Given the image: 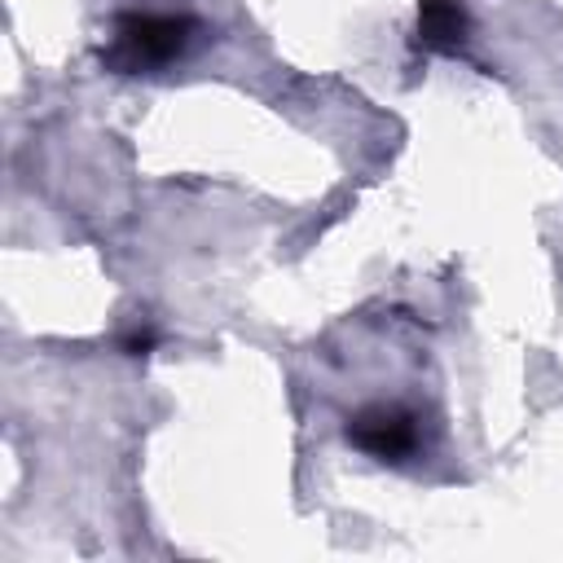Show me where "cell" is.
<instances>
[{
  "label": "cell",
  "instance_id": "1",
  "mask_svg": "<svg viewBox=\"0 0 563 563\" xmlns=\"http://www.w3.org/2000/svg\"><path fill=\"white\" fill-rule=\"evenodd\" d=\"M198 31L202 26L189 13H119L110 22L101 66L114 75H158L194 48Z\"/></svg>",
  "mask_w": 563,
  "mask_h": 563
},
{
  "label": "cell",
  "instance_id": "2",
  "mask_svg": "<svg viewBox=\"0 0 563 563\" xmlns=\"http://www.w3.org/2000/svg\"><path fill=\"white\" fill-rule=\"evenodd\" d=\"M347 444L374 462H405L422 453V418L405 405H365L347 418Z\"/></svg>",
  "mask_w": 563,
  "mask_h": 563
},
{
  "label": "cell",
  "instance_id": "3",
  "mask_svg": "<svg viewBox=\"0 0 563 563\" xmlns=\"http://www.w3.org/2000/svg\"><path fill=\"white\" fill-rule=\"evenodd\" d=\"M471 35V13L462 0H422L413 22V48L422 53H457Z\"/></svg>",
  "mask_w": 563,
  "mask_h": 563
}]
</instances>
